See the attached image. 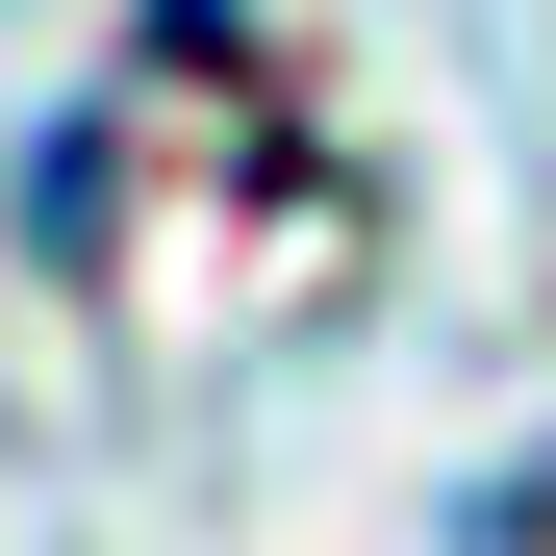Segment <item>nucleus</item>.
I'll return each mask as SVG.
<instances>
[]
</instances>
